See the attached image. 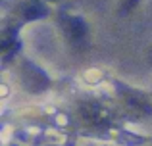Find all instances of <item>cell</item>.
Here are the masks:
<instances>
[{
    "label": "cell",
    "mask_w": 152,
    "mask_h": 146,
    "mask_svg": "<svg viewBox=\"0 0 152 146\" xmlns=\"http://www.w3.org/2000/svg\"><path fill=\"white\" fill-rule=\"evenodd\" d=\"M23 15H25L27 19L42 17V15H46V8L42 6L41 2H29V4L25 6V12H23Z\"/></svg>",
    "instance_id": "1"
},
{
    "label": "cell",
    "mask_w": 152,
    "mask_h": 146,
    "mask_svg": "<svg viewBox=\"0 0 152 146\" xmlns=\"http://www.w3.org/2000/svg\"><path fill=\"white\" fill-rule=\"evenodd\" d=\"M85 31H87V27H85V23L81 21V19H69L67 21V33L71 35L73 38H81L83 35H85Z\"/></svg>",
    "instance_id": "2"
},
{
    "label": "cell",
    "mask_w": 152,
    "mask_h": 146,
    "mask_svg": "<svg viewBox=\"0 0 152 146\" xmlns=\"http://www.w3.org/2000/svg\"><path fill=\"white\" fill-rule=\"evenodd\" d=\"M137 2H139V0H121V6H123V10L127 12V10H131Z\"/></svg>",
    "instance_id": "3"
}]
</instances>
